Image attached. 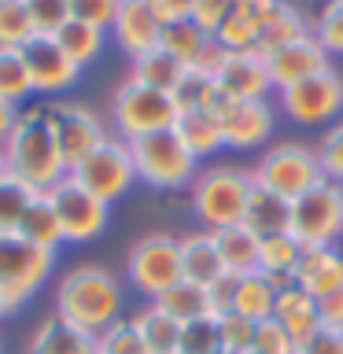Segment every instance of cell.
Returning <instances> with one entry per match:
<instances>
[{"label":"cell","instance_id":"e0dca14e","mask_svg":"<svg viewBox=\"0 0 343 354\" xmlns=\"http://www.w3.org/2000/svg\"><path fill=\"white\" fill-rule=\"evenodd\" d=\"M273 133V111L266 100H232L221 111V137L225 148H259Z\"/></svg>","mask_w":343,"mask_h":354},{"label":"cell","instance_id":"680465c9","mask_svg":"<svg viewBox=\"0 0 343 354\" xmlns=\"http://www.w3.org/2000/svg\"><path fill=\"white\" fill-rule=\"evenodd\" d=\"M221 354H229V351H221Z\"/></svg>","mask_w":343,"mask_h":354},{"label":"cell","instance_id":"3957f363","mask_svg":"<svg viewBox=\"0 0 343 354\" xmlns=\"http://www.w3.org/2000/svg\"><path fill=\"white\" fill-rule=\"evenodd\" d=\"M129 155H133V170L155 188H181L188 181H196V166L199 159L188 151V144L181 140L177 129H159L148 137H133Z\"/></svg>","mask_w":343,"mask_h":354},{"label":"cell","instance_id":"9f6ffc18","mask_svg":"<svg viewBox=\"0 0 343 354\" xmlns=\"http://www.w3.org/2000/svg\"><path fill=\"white\" fill-rule=\"evenodd\" d=\"M8 177V162H4V148H0V181Z\"/></svg>","mask_w":343,"mask_h":354},{"label":"cell","instance_id":"484cf974","mask_svg":"<svg viewBox=\"0 0 343 354\" xmlns=\"http://www.w3.org/2000/svg\"><path fill=\"white\" fill-rule=\"evenodd\" d=\"M185 74V63L174 59L166 48H148L140 55H133V82L140 85H151V88H163V93H174V85L181 82Z\"/></svg>","mask_w":343,"mask_h":354},{"label":"cell","instance_id":"91938a15","mask_svg":"<svg viewBox=\"0 0 343 354\" xmlns=\"http://www.w3.org/2000/svg\"><path fill=\"white\" fill-rule=\"evenodd\" d=\"M237 4H240V0H237Z\"/></svg>","mask_w":343,"mask_h":354},{"label":"cell","instance_id":"d6a6232c","mask_svg":"<svg viewBox=\"0 0 343 354\" xmlns=\"http://www.w3.org/2000/svg\"><path fill=\"white\" fill-rule=\"evenodd\" d=\"M155 306H159L163 314H170L177 325L210 314V306H207V288H199V284H192V281H177L170 292H163L159 299H155Z\"/></svg>","mask_w":343,"mask_h":354},{"label":"cell","instance_id":"74e56055","mask_svg":"<svg viewBox=\"0 0 343 354\" xmlns=\"http://www.w3.org/2000/svg\"><path fill=\"white\" fill-rule=\"evenodd\" d=\"M33 37L26 0H0V48H22Z\"/></svg>","mask_w":343,"mask_h":354},{"label":"cell","instance_id":"d4e9b609","mask_svg":"<svg viewBox=\"0 0 343 354\" xmlns=\"http://www.w3.org/2000/svg\"><path fill=\"white\" fill-rule=\"evenodd\" d=\"M273 303H277V292L266 277L254 270V273H243L237 277V295H232V314L248 317V321H270L273 317Z\"/></svg>","mask_w":343,"mask_h":354},{"label":"cell","instance_id":"2e32d148","mask_svg":"<svg viewBox=\"0 0 343 354\" xmlns=\"http://www.w3.org/2000/svg\"><path fill=\"white\" fill-rule=\"evenodd\" d=\"M218 93L229 100H266V93L273 88L270 82V66L259 52H229L221 71L214 74Z\"/></svg>","mask_w":343,"mask_h":354},{"label":"cell","instance_id":"11a10c76","mask_svg":"<svg viewBox=\"0 0 343 354\" xmlns=\"http://www.w3.org/2000/svg\"><path fill=\"white\" fill-rule=\"evenodd\" d=\"M15 118H19L15 104H8V100H0V144L8 140V133H11V126H15Z\"/></svg>","mask_w":343,"mask_h":354},{"label":"cell","instance_id":"7402d4cb","mask_svg":"<svg viewBox=\"0 0 343 354\" xmlns=\"http://www.w3.org/2000/svg\"><path fill=\"white\" fill-rule=\"evenodd\" d=\"M177 243H181V277L185 281H192L199 288H210L218 277H225L214 232H192V236H185Z\"/></svg>","mask_w":343,"mask_h":354},{"label":"cell","instance_id":"f35d334b","mask_svg":"<svg viewBox=\"0 0 343 354\" xmlns=\"http://www.w3.org/2000/svg\"><path fill=\"white\" fill-rule=\"evenodd\" d=\"M26 93H33V85H30L26 63H22V52L0 48V100L19 104V100H26Z\"/></svg>","mask_w":343,"mask_h":354},{"label":"cell","instance_id":"44dd1931","mask_svg":"<svg viewBox=\"0 0 343 354\" xmlns=\"http://www.w3.org/2000/svg\"><path fill=\"white\" fill-rule=\"evenodd\" d=\"M273 321H281V328L292 336V343H306L314 332L321 328V314H317V299L303 292L299 284H292L288 292L277 295L273 303Z\"/></svg>","mask_w":343,"mask_h":354},{"label":"cell","instance_id":"8992f818","mask_svg":"<svg viewBox=\"0 0 343 354\" xmlns=\"http://www.w3.org/2000/svg\"><path fill=\"white\" fill-rule=\"evenodd\" d=\"M254 185L270 188L281 199H299L303 192H310L317 181H325V170H321V159L317 151H310L306 144H295V140H284V144H273L270 151L262 155V162L254 166Z\"/></svg>","mask_w":343,"mask_h":354},{"label":"cell","instance_id":"9a60e30c","mask_svg":"<svg viewBox=\"0 0 343 354\" xmlns=\"http://www.w3.org/2000/svg\"><path fill=\"white\" fill-rule=\"evenodd\" d=\"M266 66H270L273 88H288V85L303 82V77H314L321 71H328V52L321 48V41L314 33H306V37L270 52L266 55Z\"/></svg>","mask_w":343,"mask_h":354},{"label":"cell","instance_id":"6da1fadb","mask_svg":"<svg viewBox=\"0 0 343 354\" xmlns=\"http://www.w3.org/2000/svg\"><path fill=\"white\" fill-rule=\"evenodd\" d=\"M0 148H4L8 174L26 181L33 192H48V188H55L71 174V166L63 159V148H59V137H55L52 115L44 104L19 111L15 126H11L8 140Z\"/></svg>","mask_w":343,"mask_h":354},{"label":"cell","instance_id":"c3c4849f","mask_svg":"<svg viewBox=\"0 0 343 354\" xmlns=\"http://www.w3.org/2000/svg\"><path fill=\"white\" fill-rule=\"evenodd\" d=\"M118 4L122 0H71V15L82 19V22H93V26L107 30L118 15Z\"/></svg>","mask_w":343,"mask_h":354},{"label":"cell","instance_id":"f907efd6","mask_svg":"<svg viewBox=\"0 0 343 354\" xmlns=\"http://www.w3.org/2000/svg\"><path fill=\"white\" fill-rule=\"evenodd\" d=\"M232 295H237V277H232V273L218 277V281L207 288V306H210V314H214V317L232 314Z\"/></svg>","mask_w":343,"mask_h":354},{"label":"cell","instance_id":"681fc988","mask_svg":"<svg viewBox=\"0 0 343 354\" xmlns=\"http://www.w3.org/2000/svg\"><path fill=\"white\" fill-rule=\"evenodd\" d=\"M295 354H343V328L321 325L306 343H299Z\"/></svg>","mask_w":343,"mask_h":354},{"label":"cell","instance_id":"52a82bcc","mask_svg":"<svg viewBox=\"0 0 343 354\" xmlns=\"http://www.w3.org/2000/svg\"><path fill=\"white\" fill-rule=\"evenodd\" d=\"M181 111L174 104V93H163V88H151V85H140V82H129L118 85L115 93V126L122 129V137L133 140V137H148V133H159V129H174Z\"/></svg>","mask_w":343,"mask_h":354},{"label":"cell","instance_id":"4dcf8cb0","mask_svg":"<svg viewBox=\"0 0 343 354\" xmlns=\"http://www.w3.org/2000/svg\"><path fill=\"white\" fill-rule=\"evenodd\" d=\"M133 325H137V332L144 336V347H148V354H177V343H181V325L163 314L159 306H148L140 310L137 317H133Z\"/></svg>","mask_w":343,"mask_h":354},{"label":"cell","instance_id":"bcb514c9","mask_svg":"<svg viewBox=\"0 0 343 354\" xmlns=\"http://www.w3.org/2000/svg\"><path fill=\"white\" fill-rule=\"evenodd\" d=\"M317 159H321V170H325L328 181H343V122H336V126L321 137Z\"/></svg>","mask_w":343,"mask_h":354},{"label":"cell","instance_id":"b9f144b4","mask_svg":"<svg viewBox=\"0 0 343 354\" xmlns=\"http://www.w3.org/2000/svg\"><path fill=\"white\" fill-rule=\"evenodd\" d=\"M218 332H221V351H229V354H251L254 321L240 317V314H225V317H218Z\"/></svg>","mask_w":343,"mask_h":354},{"label":"cell","instance_id":"d6986e66","mask_svg":"<svg viewBox=\"0 0 343 354\" xmlns=\"http://www.w3.org/2000/svg\"><path fill=\"white\" fill-rule=\"evenodd\" d=\"M295 284L314 299H325L328 292L343 288V251L336 248H303L295 270Z\"/></svg>","mask_w":343,"mask_h":354},{"label":"cell","instance_id":"f546056e","mask_svg":"<svg viewBox=\"0 0 343 354\" xmlns=\"http://www.w3.org/2000/svg\"><path fill=\"white\" fill-rule=\"evenodd\" d=\"M299 259H303V243L292 232H277L259 243V273L266 277H292L295 281Z\"/></svg>","mask_w":343,"mask_h":354},{"label":"cell","instance_id":"7a4b0ae2","mask_svg":"<svg viewBox=\"0 0 343 354\" xmlns=\"http://www.w3.org/2000/svg\"><path fill=\"white\" fill-rule=\"evenodd\" d=\"M118 310H122V288L104 266H77L55 288V317L71 321L74 328L89 332V336L115 325Z\"/></svg>","mask_w":343,"mask_h":354},{"label":"cell","instance_id":"ba28073f","mask_svg":"<svg viewBox=\"0 0 343 354\" xmlns=\"http://www.w3.org/2000/svg\"><path fill=\"white\" fill-rule=\"evenodd\" d=\"M55 254L37 248L22 236H0V295L8 299V310H19L37 288L48 281Z\"/></svg>","mask_w":343,"mask_h":354},{"label":"cell","instance_id":"277c9868","mask_svg":"<svg viewBox=\"0 0 343 354\" xmlns=\"http://www.w3.org/2000/svg\"><path fill=\"white\" fill-rule=\"evenodd\" d=\"M251 174L237 170V166H214L203 170L192 181V210L199 221L214 232V229H229L243 221V207L251 196Z\"/></svg>","mask_w":343,"mask_h":354},{"label":"cell","instance_id":"83f0119b","mask_svg":"<svg viewBox=\"0 0 343 354\" xmlns=\"http://www.w3.org/2000/svg\"><path fill=\"white\" fill-rule=\"evenodd\" d=\"M15 236L30 240V243H37V248L52 251V254H55V248L63 243L59 218H55V210H52V203H48V196H44V192H41V196L30 203L26 218L19 221V232H15Z\"/></svg>","mask_w":343,"mask_h":354},{"label":"cell","instance_id":"8d00e7d4","mask_svg":"<svg viewBox=\"0 0 343 354\" xmlns=\"http://www.w3.org/2000/svg\"><path fill=\"white\" fill-rule=\"evenodd\" d=\"M177 354H221V332H218V317L203 314L196 321L181 325V343Z\"/></svg>","mask_w":343,"mask_h":354},{"label":"cell","instance_id":"f5cc1de1","mask_svg":"<svg viewBox=\"0 0 343 354\" xmlns=\"http://www.w3.org/2000/svg\"><path fill=\"white\" fill-rule=\"evenodd\" d=\"M151 11L159 15L163 26L170 22H181V19H192V0H148Z\"/></svg>","mask_w":343,"mask_h":354},{"label":"cell","instance_id":"5bb4252c","mask_svg":"<svg viewBox=\"0 0 343 354\" xmlns=\"http://www.w3.org/2000/svg\"><path fill=\"white\" fill-rule=\"evenodd\" d=\"M44 107H48V115H52V126H55V137H59L66 166H77L89 151L107 140L104 122H100L85 104H44Z\"/></svg>","mask_w":343,"mask_h":354},{"label":"cell","instance_id":"816d5d0a","mask_svg":"<svg viewBox=\"0 0 343 354\" xmlns=\"http://www.w3.org/2000/svg\"><path fill=\"white\" fill-rule=\"evenodd\" d=\"M225 55H229V48H225V44H221L218 37H210L207 44H203V52H199L196 55V71H203V74H210V77H214L218 71H221V63H225Z\"/></svg>","mask_w":343,"mask_h":354},{"label":"cell","instance_id":"7bdbcfd3","mask_svg":"<svg viewBox=\"0 0 343 354\" xmlns=\"http://www.w3.org/2000/svg\"><path fill=\"white\" fill-rule=\"evenodd\" d=\"M33 33H55L71 19V0H26Z\"/></svg>","mask_w":343,"mask_h":354},{"label":"cell","instance_id":"7c38bea8","mask_svg":"<svg viewBox=\"0 0 343 354\" xmlns=\"http://www.w3.org/2000/svg\"><path fill=\"white\" fill-rule=\"evenodd\" d=\"M281 104L299 126H321L343 111V77L328 66L314 77H303V82L281 88Z\"/></svg>","mask_w":343,"mask_h":354},{"label":"cell","instance_id":"1f68e13d","mask_svg":"<svg viewBox=\"0 0 343 354\" xmlns=\"http://www.w3.org/2000/svg\"><path fill=\"white\" fill-rule=\"evenodd\" d=\"M218 100H221V93H218L214 77L203 74V71H196V66H185L181 82L174 85L177 111H181V115H185V111H214Z\"/></svg>","mask_w":343,"mask_h":354},{"label":"cell","instance_id":"7dc6e473","mask_svg":"<svg viewBox=\"0 0 343 354\" xmlns=\"http://www.w3.org/2000/svg\"><path fill=\"white\" fill-rule=\"evenodd\" d=\"M237 8V0H192V22L203 33H210L214 37L218 26L229 19V11Z\"/></svg>","mask_w":343,"mask_h":354},{"label":"cell","instance_id":"5b68a950","mask_svg":"<svg viewBox=\"0 0 343 354\" xmlns=\"http://www.w3.org/2000/svg\"><path fill=\"white\" fill-rule=\"evenodd\" d=\"M288 232L303 248H336V240L343 236V185L325 177L310 192L292 199Z\"/></svg>","mask_w":343,"mask_h":354},{"label":"cell","instance_id":"f1b7e54d","mask_svg":"<svg viewBox=\"0 0 343 354\" xmlns=\"http://www.w3.org/2000/svg\"><path fill=\"white\" fill-rule=\"evenodd\" d=\"M55 41H59V48L71 55V59L77 66H85V63H93L100 52H104V30L93 26V22H82V19H66L59 30H55Z\"/></svg>","mask_w":343,"mask_h":354},{"label":"cell","instance_id":"4fadbf2b","mask_svg":"<svg viewBox=\"0 0 343 354\" xmlns=\"http://www.w3.org/2000/svg\"><path fill=\"white\" fill-rule=\"evenodd\" d=\"M19 52H22V63H26L30 85L37 93H59V88L74 85L77 74H82V66L59 48L55 33H33Z\"/></svg>","mask_w":343,"mask_h":354},{"label":"cell","instance_id":"6f0895ef","mask_svg":"<svg viewBox=\"0 0 343 354\" xmlns=\"http://www.w3.org/2000/svg\"><path fill=\"white\" fill-rule=\"evenodd\" d=\"M4 314H11V310H8V299L0 295V317H4Z\"/></svg>","mask_w":343,"mask_h":354},{"label":"cell","instance_id":"836d02e7","mask_svg":"<svg viewBox=\"0 0 343 354\" xmlns=\"http://www.w3.org/2000/svg\"><path fill=\"white\" fill-rule=\"evenodd\" d=\"M207 41H210V33H203L192 19L170 22V26H163V33H159V48H166L174 59H181L185 66L196 63V55L203 52Z\"/></svg>","mask_w":343,"mask_h":354},{"label":"cell","instance_id":"8fae6325","mask_svg":"<svg viewBox=\"0 0 343 354\" xmlns=\"http://www.w3.org/2000/svg\"><path fill=\"white\" fill-rule=\"evenodd\" d=\"M48 203L59 218V229H63V240H96L100 232L107 229V218H111V203H104L100 196H93L89 188H82L71 174L63 177L55 188H48Z\"/></svg>","mask_w":343,"mask_h":354},{"label":"cell","instance_id":"d590c367","mask_svg":"<svg viewBox=\"0 0 343 354\" xmlns=\"http://www.w3.org/2000/svg\"><path fill=\"white\" fill-rule=\"evenodd\" d=\"M299 37H306V26H303V15L299 11H292L288 4H281V11L266 22L262 26V33H259V44H254V52L262 55H270V52H277V48H284V44H292V41H299Z\"/></svg>","mask_w":343,"mask_h":354},{"label":"cell","instance_id":"e575fe53","mask_svg":"<svg viewBox=\"0 0 343 354\" xmlns=\"http://www.w3.org/2000/svg\"><path fill=\"white\" fill-rule=\"evenodd\" d=\"M37 196L41 192H33L26 181H19V177H11V174L0 181V236L19 232V221L26 218V210Z\"/></svg>","mask_w":343,"mask_h":354},{"label":"cell","instance_id":"9c48e42d","mask_svg":"<svg viewBox=\"0 0 343 354\" xmlns=\"http://www.w3.org/2000/svg\"><path fill=\"white\" fill-rule=\"evenodd\" d=\"M126 273L137 292L159 299L163 292H170L181 277V243L166 232H151L133 243L129 259H126Z\"/></svg>","mask_w":343,"mask_h":354},{"label":"cell","instance_id":"db71d44e","mask_svg":"<svg viewBox=\"0 0 343 354\" xmlns=\"http://www.w3.org/2000/svg\"><path fill=\"white\" fill-rule=\"evenodd\" d=\"M317 314H321V325L343 328V288L328 292L325 299H317Z\"/></svg>","mask_w":343,"mask_h":354},{"label":"cell","instance_id":"ac0fdd59","mask_svg":"<svg viewBox=\"0 0 343 354\" xmlns=\"http://www.w3.org/2000/svg\"><path fill=\"white\" fill-rule=\"evenodd\" d=\"M111 26H115V41L129 55H140V52L155 48V44H159V33H163V22L151 11L148 0H122Z\"/></svg>","mask_w":343,"mask_h":354},{"label":"cell","instance_id":"cb8c5ba5","mask_svg":"<svg viewBox=\"0 0 343 354\" xmlns=\"http://www.w3.org/2000/svg\"><path fill=\"white\" fill-rule=\"evenodd\" d=\"M214 243H218V254H221V266L225 273L232 277H243V273H254L259 270V236L243 225H229V229H214Z\"/></svg>","mask_w":343,"mask_h":354},{"label":"cell","instance_id":"30bf717a","mask_svg":"<svg viewBox=\"0 0 343 354\" xmlns=\"http://www.w3.org/2000/svg\"><path fill=\"white\" fill-rule=\"evenodd\" d=\"M71 177L82 188H89L93 196H100L104 203H115L118 196L129 192V185L137 181L133 170V155L126 140L107 137L100 148H93L77 166H71Z\"/></svg>","mask_w":343,"mask_h":354},{"label":"cell","instance_id":"ee69618b","mask_svg":"<svg viewBox=\"0 0 343 354\" xmlns=\"http://www.w3.org/2000/svg\"><path fill=\"white\" fill-rule=\"evenodd\" d=\"M317 41L325 52L343 55V0H328L317 19Z\"/></svg>","mask_w":343,"mask_h":354},{"label":"cell","instance_id":"4316f807","mask_svg":"<svg viewBox=\"0 0 343 354\" xmlns=\"http://www.w3.org/2000/svg\"><path fill=\"white\" fill-rule=\"evenodd\" d=\"M174 129L181 133V140L188 144V151H192L196 159H203V155H214L218 148H225L221 122H218V115H210V111H185V115L177 118Z\"/></svg>","mask_w":343,"mask_h":354},{"label":"cell","instance_id":"ab89813d","mask_svg":"<svg viewBox=\"0 0 343 354\" xmlns=\"http://www.w3.org/2000/svg\"><path fill=\"white\" fill-rule=\"evenodd\" d=\"M259 33H262V30L254 26V19H251L248 11H243V8L237 4V8L229 11V19L218 26L214 37H218L221 44H225L229 52H251L254 44H259Z\"/></svg>","mask_w":343,"mask_h":354},{"label":"cell","instance_id":"603a6c76","mask_svg":"<svg viewBox=\"0 0 343 354\" xmlns=\"http://www.w3.org/2000/svg\"><path fill=\"white\" fill-rule=\"evenodd\" d=\"M26 354H96V336H89V332L74 328L71 321L52 314L48 321L37 325Z\"/></svg>","mask_w":343,"mask_h":354},{"label":"cell","instance_id":"60d3db41","mask_svg":"<svg viewBox=\"0 0 343 354\" xmlns=\"http://www.w3.org/2000/svg\"><path fill=\"white\" fill-rule=\"evenodd\" d=\"M96 354H148V347L133 321H115L104 332H96Z\"/></svg>","mask_w":343,"mask_h":354},{"label":"cell","instance_id":"ffe728a7","mask_svg":"<svg viewBox=\"0 0 343 354\" xmlns=\"http://www.w3.org/2000/svg\"><path fill=\"white\" fill-rule=\"evenodd\" d=\"M254 181V177H251ZM243 229H251L259 240L266 236H277V232H288V225H292V203L288 199H281L277 192H270V188L262 185H251V196H248V207H243Z\"/></svg>","mask_w":343,"mask_h":354},{"label":"cell","instance_id":"f6af8a7d","mask_svg":"<svg viewBox=\"0 0 343 354\" xmlns=\"http://www.w3.org/2000/svg\"><path fill=\"white\" fill-rule=\"evenodd\" d=\"M251 354H295V343L292 336L281 328V321H259L254 325V343H251Z\"/></svg>","mask_w":343,"mask_h":354}]
</instances>
